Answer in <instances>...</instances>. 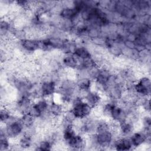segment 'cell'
<instances>
[{
    "mask_svg": "<svg viewBox=\"0 0 151 151\" xmlns=\"http://www.w3.org/2000/svg\"><path fill=\"white\" fill-rule=\"evenodd\" d=\"M24 128L25 127L19 117L6 124L3 129L9 139H15L24 133Z\"/></svg>",
    "mask_w": 151,
    "mask_h": 151,
    "instance_id": "1",
    "label": "cell"
},
{
    "mask_svg": "<svg viewBox=\"0 0 151 151\" xmlns=\"http://www.w3.org/2000/svg\"><path fill=\"white\" fill-rule=\"evenodd\" d=\"M134 91L139 96L147 97L150 91V81L147 77H141L134 84Z\"/></svg>",
    "mask_w": 151,
    "mask_h": 151,
    "instance_id": "2",
    "label": "cell"
},
{
    "mask_svg": "<svg viewBox=\"0 0 151 151\" xmlns=\"http://www.w3.org/2000/svg\"><path fill=\"white\" fill-rule=\"evenodd\" d=\"M40 92L42 97H51L57 92V84L52 80L42 81L40 86Z\"/></svg>",
    "mask_w": 151,
    "mask_h": 151,
    "instance_id": "3",
    "label": "cell"
},
{
    "mask_svg": "<svg viewBox=\"0 0 151 151\" xmlns=\"http://www.w3.org/2000/svg\"><path fill=\"white\" fill-rule=\"evenodd\" d=\"M113 140V134L110 130L96 133V142L97 146L107 147L110 146Z\"/></svg>",
    "mask_w": 151,
    "mask_h": 151,
    "instance_id": "4",
    "label": "cell"
},
{
    "mask_svg": "<svg viewBox=\"0 0 151 151\" xmlns=\"http://www.w3.org/2000/svg\"><path fill=\"white\" fill-rule=\"evenodd\" d=\"M19 46L21 48L28 52H34L39 50L38 40L35 38H27L19 40Z\"/></svg>",
    "mask_w": 151,
    "mask_h": 151,
    "instance_id": "5",
    "label": "cell"
},
{
    "mask_svg": "<svg viewBox=\"0 0 151 151\" xmlns=\"http://www.w3.org/2000/svg\"><path fill=\"white\" fill-rule=\"evenodd\" d=\"M84 100L93 109L101 104L102 97L99 92L96 90H90Z\"/></svg>",
    "mask_w": 151,
    "mask_h": 151,
    "instance_id": "6",
    "label": "cell"
},
{
    "mask_svg": "<svg viewBox=\"0 0 151 151\" xmlns=\"http://www.w3.org/2000/svg\"><path fill=\"white\" fill-rule=\"evenodd\" d=\"M149 135L143 132H137L133 133L130 138L133 147H139L146 142Z\"/></svg>",
    "mask_w": 151,
    "mask_h": 151,
    "instance_id": "7",
    "label": "cell"
},
{
    "mask_svg": "<svg viewBox=\"0 0 151 151\" xmlns=\"http://www.w3.org/2000/svg\"><path fill=\"white\" fill-rule=\"evenodd\" d=\"M113 146L117 150H128L133 147L130 138L125 136L118 137L114 142Z\"/></svg>",
    "mask_w": 151,
    "mask_h": 151,
    "instance_id": "8",
    "label": "cell"
},
{
    "mask_svg": "<svg viewBox=\"0 0 151 151\" xmlns=\"http://www.w3.org/2000/svg\"><path fill=\"white\" fill-rule=\"evenodd\" d=\"M73 54L77 58L81 60L92 56V54L89 51V50L87 47L82 45L79 47L77 46Z\"/></svg>",
    "mask_w": 151,
    "mask_h": 151,
    "instance_id": "9",
    "label": "cell"
}]
</instances>
